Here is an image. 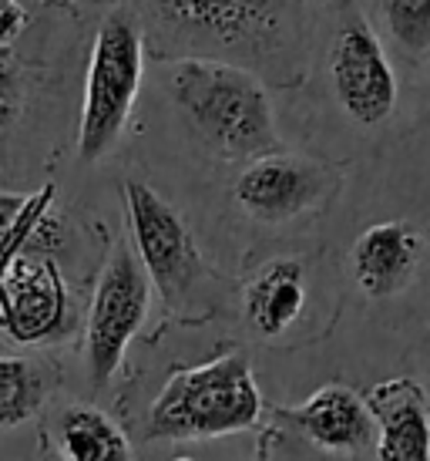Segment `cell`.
<instances>
[{"label": "cell", "mask_w": 430, "mask_h": 461, "mask_svg": "<svg viewBox=\"0 0 430 461\" xmlns=\"http://www.w3.org/2000/svg\"><path fill=\"white\" fill-rule=\"evenodd\" d=\"M329 7H336V11H350V7H354V0H329Z\"/></svg>", "instance_id": "obj_19"}, {"label": "cell", "mask_w": 430, "mask_h": 461, "mask_svg": "<svg viewBox=\"0 0 430 461\" xmlns=\"http://www.w3.org/2000/svg\"><path fill=\"white\" fill-rule=\"evenodd\" d=\"M44 381L24 357H0V431L21 428L40 411Z\"/></svg>", "instance_id": "obj_15"}, {"label": "cell", "mask_w": 430, "mask_h": 461, "mask_svg": "<svg viewBox=\"0 0 430 461\" xmlns=\"http://www.w3.org/2000/svg\"><path fill=\"white\" fill-rule=\"evenodd\" d=\"M333 88L343 112L360 125H380L397 108V77L363 21H346L333 44Z\"/></svg>", "instance_id": "obj_8"}, {"label": "cell", "mask_w": 430, "mask_h": 461, "mask_svg": "<svg viewBox=\"0 0 430 461\" xmlns=\"http://www.w3.org/2000/svg\"><path fill=\"white\" fill-rule=\"evenodd\" d=\"M13 4H21V0H0V14H4V11H11Z\"/></svg>", "instance_id": "obj_20"}, {"label": "cell", "mask_w": 430, "mask_h": 461, "mask_svg": "<svg viewBox=\"0 0 430 461\" xmlns=\"http://www.w3.org/2000/svg\"><path fill=\"white\" fill-rule=\"evenodd\" d=\"M327 185L329 176L323 166L300 155L276 152L246 166L236 182V203L246 209V216L276 226V222L303 216L309 205H317Z\"/></svg>", "instance_id": "obj_9"}, {"label": "cell", "mask_w": 430, "mask_h": 461, "mask_svg": "<svg viewBox=\"0 0 430 461\" xmlns=\"http://www.w3.org/2000/svg\"><path fill=\"white\" fill-rule=\"evenodd\" d=\"M71 327V296L44 249H0V333L17 344H48Z\"/></svg>", "instance_id": "obj_5"}, {"label": "cell", "mask_w": 430, "mask_h": 461, "mask_svg": "<svg viewBox=\"0 0 430 461\" xmlns=\"http://www.w3.org/2000/svg\"><path fill=\"white\" fill-rule=\"evenodd\" d=\"M420 259V232L407 222H377L354 246V280L373 300L400 294Z\"/></svg>", "instance_id": "obj_12"}, {"label": "cell", "mask_w": 430, "mask_h": 461, "mask_svg": "<svg viewBox=\"0 0 430 461\" xmlns=\"http://www.w3.org/2000/svg\"><path fill=\"white\" fill-rule=\"evenodd\" d=\"M303 303L306 286L300 259H273L246 286V317L263 337H279L282 330H290Z\"/></svg>", "instance_id": "obj_13"}, {"label": "cell", "mask_w": 430, "mask_h": 461, "mask_svg": "<svg viewBox=\"0 0 430 461\" xmlns=\"http://www.w3.org/2000/svg\"><path fill=\"white\" fill-rule=\"evenodd\" d=\"M377 424V461H430V411L417 381H383L367 394Z\"/></svg>", "instance_id": "obj_10"}, {"label": "cell", "mask_w": 430, "mask_h": 461, "mask_svg": "<svg viewBox=\"0 0 430 461\" xmlns=\"http://www.w3.org/2000/svg\"><path fill=\"white\" fill-rule=\"evenodd\" d=\"M178 461H192V458H178Z\"/></svg>", "instance_id": "obj_21"}, {"label": "cell", "mask_w": 430, "mask_h": 461, "mask_svg": "<svg viewBox=\"0 0 430 461\" xmlns=\"http://www.w3.org/2000/svg\"><path fill=\"white\" fill-rule=\"evenodd\" d=\"M383 21L404 54H430V0H383Z\"/></svg>", "instance_id": "obj_16"}, {"label": "cell", "mask_w": 430, "mask_h": 461, "mask_svg": "<svg viewBox=\"0 0 430 461\" xmlns=\"http://www.w3.org/2000/svg\"><path fill=\"white\" fill-rule=\"evenodd\" d=\"M168 91L199 139L228 158H266L279 152L276 118L266 85L246 65L215 58H175Z\"/></svg>", "instance_id": "obj_2"}, {"label": "cell", "mask_w": 430, "mask_h": 461, "mask_svg": "<svg viewBox=\"0 0 430 461\" xmlns=\"http://www.w3.org/2000/svg\"><path fill=\"white\" fill-rule=\"evenodd\" d=\"M263 394L246 354H222L165 381L148 414L152 441H199L249 431L259 421Z\"/></svg>", "instance_id": "obj_3"}, {"label": "cell", "mask_w": 430, "mask_h": 461, "mask_svg": "<svg viewBox=\"0 0 430 461\" xmlns=\"http://www.w3.org/2000/svg\"><path fill=\"white\" fill-rule=\"evenodd\" d=\"M145 38L165 48L228 58L232 65H286L296 48V17L290 0H128Z\"/></svg>", "instance_id": "obj_1"}, {"label": "cell", "mask_w": 430, "mask_h": 461, "mask_svg": "<svg viewBox=\"0 0 430 461\" xmlns=\"http://www.w3.org/2000/svg\"><path fill=\"white\" fill-rule=\"evenodd\" d=\"M145 68V27L131 7H114L98 27L91 48L85 104L77 125V155L81 162H98L121 139Z\"/></svg>", "instance_id": "obj_4"}, {"label": "cell", "mask_w": 430, "mask_h": 461, "mask_svg": "<svg viewBox=\"0 0 430 461\" xmlns=\"http://www.w3.org/2000/svg\"><path fill=\"white\" fill-rule=\"evenodd\" d=\"M31 203H34V195L0 193V249L24 230L27 216H31Z\"/></svg>", "instance_id": "obj_18"}, {"label": "cell", "mask_w": 430, "mask_h": 461, "mask_svg": "<svg viewBox=\"0 0 430 461\" xmlns=\"http://www.w3.org/2000/svg\"><path fill=\"white\" fill-rule=\"evenodd\" d=\"M125 205L131 240L152 286L168 307H178L202 276V257L172 203H165L145 182H125Z\"/></svg>", "instance_id": "obj_7"}, {"label": "cell", "mask_w": 430, "mask_h": 461, "mask_svg": "<svg viewBox=\"0 0 430 461\" xmlns=\"http://www.w3.org/2000/svg\"><path fill=\"white\" fill-rule=\"evenodd\" d=\"M282 414L296 424V431L306 441L333 455H354L363 445H370V438L377 431L367 401L343 384L319 387L300 408H290Z\"/></svg>", "instance_id": "obj_11"}, {"label": "cell", "mask_w": 430, "mask_h": 461, "mask_svg": "<svg viewBox=\"0 0 430 461\" xmlns=\"http://www.w3.org/2000/svg\"><path fill=\"white\" fill-rule=\"evenodd\" d=\"M152 307V280L139 253L118 249L94 286L88 313V377L94 387L112 384L128 344L135 340Z\"/></svg>", "instance_id": "obj_6"}, {"label": "cell", "mask_w": 430, "mask_h": 461, "mask_svg": "<svg viewBox=\"0 0 430 461\" xmlns=\"http://www.w3.org/2000/svg\"><path fill=\"white\" fill-rule=\"evenodd\" d=\"M21 108H24L21 71L7 54V48H0V131H7L21 118Z\"/></svg>", "instance_id": "obj_17"}, {"label": "cell", "mask_w": 430, "mask_h": 461, "mask_svg": "<svg viewBox=\"0 0 430 461\" xmlns=\"http://www.w3.org/2000/svg\"><path fill=\"white\" fill-rule=\"evenodd\" d=\"M61 455L67 461H135L125 431L104 411L88 404L64 411Z\"/></svg>", "instance_id": "obj_14"}]
</instances>
